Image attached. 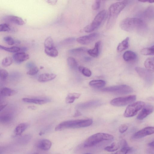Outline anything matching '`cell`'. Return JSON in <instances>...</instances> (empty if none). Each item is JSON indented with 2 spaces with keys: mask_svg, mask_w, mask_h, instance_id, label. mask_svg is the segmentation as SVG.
Wrapping results in <instances>:
<instances>
[{
  "mask_svg": "<svg viewBox=\"0 0 154 154\" xmlns=\"http://www.w3.org/2000/svg\"><path fill=\"white\" fill-rule=\"evenodd\" d=\"M129 1L124 0L115 2L110 5L108 9V20L106 28H112L115 24L120 12L128 4Z\"/></svg>",
  "mask_w": 154,
  "mask_h": 154,
  "instance_id": "obj_1",
  "label": "cell"
},
{
  "mask_svg": "<svg viewBox=\"0 0 154 154\" xmlns=\"http://www.w3.org/2000/svg\"><path fill=\"white\" fill-rule=\"evenodd\" d=\"M144 23L141 19L135 17H128L122 20L119 26L122 30L127 32L137 31L144 26Z\"/></svg>",
  "mask_w": 154,
  "mask_h": 154,
  "instance_id": "obj_2",
  "label": "cell"
},
{
  "mask_svg": "<svg viewBox=\"0 0 154 154\" xmlns=\"http://www.w3.org/2000/svg\"><path fill=\"white\" fill-rule=\"evenodd\" d=\"M114 136L109 134L98 133L90 136L85 141L84 146L85 147L93 146L98 143L106 140H112Z\"/></svg>",
  "mask_w": 154,
  "mask_h": 154,
  "instance_id": "obj_3",
  "label": "cell"
},
{
  "mask_svg": "<svg viewBox=\"0 0 154 154\" xmlns=\"http://www.w3.org/2000/svg\"><path fill=\"white\" fill-rule=\"evenodd\" d=\"M106 14V11L103 10L100 11L96 16L92 22L84 29L86 32H91L97 29L104 20Z\"/></svg>",
  "mask_w": 154,
  "mask_h": 154,
  "instance_id": "obj_4",
  "label": "cell"
},
{
  "mask_svg": "<svg viewBox=\"0 0 154 154\" xmlns=\"http://www.w3.org/2000/svg\"><path fill=\"white\" fill-rule=\"evenodd\" d=\"M101 91L117 94H126L133 92V88L129 86L121 85L110 86L101 89Z\"/></svg>",
  "mask_w": 154,
  "mask_h": 154,
  "instance_id": "obj_5",
  "label": "cell"
},
{
  "mask_svg": "<svg viewBox=\"0 0 154 154\" xmlns=\"http://www.w3.org/2000/svg\"><path fill=\"white\" fill-rule=\"evenodd\" d=\"M145 105V103L142 101L133 103L129 105L126 108L124 116L125 117H130L135 116Z\"/></svg>",
  "mask_w": 154,
  "mask_h": 154,
  "instance_id": "obj_6",
  "label": "cell"
},
{
  "mask_svg": "<svg viewBox=\"0 0 154 154\" xmlns=\"http://www.w3.org/2000/svg\"><path fill=\"white\" fill-rule=\"evenodd\" d=\"M136 98V96L135 95L119 97L112 100L110 103L114 106H124L134 102Z\"/></svg>",
  "mask_w": 154,
  "mask_h": 154,
  "instance_id": "obj_7",
  "label": "cell"
},
{
  "mask_svg": "<svg viewBox=\"0 0 154 154\" xmlns=\"http://www.w3.org/2000/svg\"><path fill=\"white\" fill-rule=\"evenodd\" d=\"M80 120L81 119H79L63 122L55 127V130L58 131L68 128H80L79 123Z\"/></svg>",
  "mask_w": 154,
  "mask_h": 154,
  "instance_id": "obj_8",
  "label": "cell"
},
{
  "mask_svg": "<svg viewBox=\"0 0 154 154\" xmlns=\"http://www.w3.org/2000/svg\"><path fill=\"white\" fill-rule=\"evenodd\" d=\"M99 36V33H93L79 37L77 38L76 41L81 44L86 45L93 42Z\"/></svg>",
  "mask_w": 154,
  "mask_h": 154,
  "instance_id": "obj_9",
  "label": "cell"
},
{
  "mask_svg": "<svg viewBox=\"0 0 154 154\" xmlns=\"http://www.w3.org/2000/svg\"><path fill=\"white\" fill-rule=\"evenodd\" d=\"M154 128L153 127H146L135 133L133 136L134 139H139L154 133Z\"/></svg>",
  "mask_w": 154,
  "mask_h": 154,
  "instance_id": "obj_10",
  "label": "cell"
},
{
  "mask_svg": "<svg viewBox=\"0 0 154 154\" xmlns=\"http://www.w3.org/2000/svg\"><path fill=\"white\" fill-rule=\"evenodd\" d=\"M135 70L139 76L146 81H151L153 79L152 72L146 69L136 67L135 68Z\"/></svg>",
  "mask_w": 154,
  "mask_h": 154,
  "instance_id": "obj_11",
  "label": "cell"
},
{
  "mask_svg": "<svg viewBox=\"0 0 154 154\" xmlns=\"http://www.w3.org/2000/svg\"><path fill=\"white\" fill-rule=\"evenodd\" d=\"M154 111L153 106L151 105H147L143 107L141 111L137 116V119L141 120L146 118Z\"/></svg>",
  "mask_w": 154,
  "mask_h": 154,
  "instance_id": "obj_12",
  "label": "cell"
},
{
  "mask_svg": "<svg viewBox=\"0 0 154 154\" xmlns=\"http://www.w3.org/2000/svg\"><path fill=\"white\" fill-rule=\"evenodd\" d=\"M13 117L12 112L9 111H5L0 113V123L5 124L10 122Z\"/></svg>",
  "mask_w": 154,
  "mask_h": 154,
  "instance_id": "obj_13",
  "label": "cell"
},
{
  "mask_svg": "<svg viewBox=\"0 0 154 154\" xmlns=\"http://www.w3.org/2000/svg\"><path fill=\"white\" fill-rule=\"evenodd\" d=\"M3 20L19 25H23L25 24L24 21L21 18L14 15L6 16L4 17Z\"/></svg>",
  "mask_w": 154,
  "mask_h": 154,
  "instance_id": "obj_14",
  "label": "cell"
},
{
  "mask_svg": "<svg viewBox=\"0 0 154 154\" xmlns=\"http://www.w3.org/2000/svg\"><path fill=\"white\" fill-rule=\"evenodd\" d=\"M13 57L15 62L20 63L28 60L29 58V55L25 52H18L14 54Z\"/></svg>",
  "mask_w": 154,
  "mask_h": 154,
  "instance_id": "obj_15",
  "label": "cell"
},
{
  "mask_svg": "<svg viewBox=\"0 0 154 154\" xmlns=\"http://www.w3.org/2000/svg\"><path fill=\"white\" fill-rule=\"evenodd\" d=\"M101 43L100 41L95 43L94 48L88 50V53L92 57H97L99 55Z\"/></svg>",
  "mask_w": 154,
  "mask_h": 154,
  "instance_id": "obj_16",
  "label": "cell"
},
{
  "mask_svg": "<svg viewBox=\"0 0 154 154\" xmlns=\"http://www.w3.org/2000/svg\"><path fill=\"white\" fill-rule=\"evenodd\" d=\"M56 75L53 73H44L39 75L38 80L40 82H45L54 79Z\"/></svg>",
  "mask_w": 154,
  "mask_h": 154,
  "instance_id": "obj_17",
  "label": "cell"
},
{
  "mask_svg": "<svg viewBox=\"0 0 154 154\" xmlns=\"http://www.w3.org/2000/svg\"><path fill=\"white\" fill-rule=\"evenodd\" d=\"M52 145L51 142L47 139H44L41 140L38 144V147L40 149L47 150L51 147Z\"/></svg>",
  "mask_w": 154,
  "mask_h": 154,
  "instance_id": "obj_18",
  "label": "cell"
},
{
  "mask_svg": "<svg viewBox=\"0 0 154 154\" xmlns=\"http://www.w3.org/2000/svg\"><path fill=\"white\" fill-rule=\"evenodd\" d=\"M137 57L136 54L131 51H125L123 54V58L126 61H130L135 60Z\"/></svg>",
  "mask_w": 154,
  "mask_h": 154,
  "instance_id": "obj_19",
  "label": "cell"
},
{
  "mask_svg": "<svg viewBox=\"0 0 154 154\" xmlns=\"http://www.w3.org/2000/svg\"><path fill=\"white\" fill-rule=\"evenodd\" d=\"M17 92L11 88L5 87L0 89V94L2 97H8L15 94Z\"/></svg>",
  "mask_w": 154,
  "mask_h": 154,
  "instance_id": "obj_20",
  "label": "cell"
},
{
  "mask_svg": "<svg viewBox=\"0 0 154 154\" xmlns=\"http://www.w3.org/2000/svg\"><path fill=\"white\" fill-rule=\"evenodd\" d=\"M28 125L26 123H21L18 125L14 129V133L15 136L21 135L27 128Z\"/></svg>",
  "mask_w": 154,
  "mask_h": 154,
  "instance_id": "obj_21",
  "label": "cell"
},
{
  "mask_svg": "<svg viewBox=\"0 0 154 154\" xmlns=\"http://www.w3.org/2000/svg\"><path fill=\"white\" fill-rule=\"evenodd\" d=\"M129 40V37H127L119 44L117 48L118 52H121L128 48Z\"/></svg>",
  "mask_w": 154,
  "mask_h": 154,
  "instance_id": "obj_22",
  "label": "cell"
},
{
  "mask_svg": "<svg viewBox=\"0 0 154 154\" xmlns=\"http://www.w3.org/2000/svg\"><path fill=\"white\" fill-rule=\"evenodd\" d=\"M22 100L23 102L26 103H33L38 104H43L47 102L46 100H45L28 98H23L22 99Z\"/></svg>",
  "mask_w": 154,
  "mask_h": 154,
  "instance_id": "obj_23",
  "label": "cell"
},
{
  "mask_svg": "<svg viewBox=\"0 0 154 154\" xmlns=\"http://www.w3.org/2000/svg\"><path fill=\"white\" fill-rule=\"evenodd\" d=\"M154 63V58H149L145 61L144 65L146 69L152 72H153Z\"/></svg>",
  "mask_w": 154,
  "mask_h": 154,
  "instance_id": "obj_24",
  "label": "cell"
},
{
  "mask_svg": "<svg viewBox=\"0 0 154 154\" xmlns=\"http://www.w3.org/2000/svg\"><path fill=\"white\" fill-rule=\"evenodd\" d=\"M106 84L105 82L103 80H93L89 83V85L92 87L99 88H102Z\"/></svg>",
  "mask_w": 154,
  "mask_h": 154,
  "instance_id": "obj_25",
  "label": "cell"
},
{
  "mask_svg": "<svg viewBox=\"0 0 154 154\" xmlns=\"http://www.w3.org/2000/svg\"><path fill=\"white\" fill-rule=\"evenodd\" d=\"M45 52L48 56L52 57H56L58 55V51L55 47L49 48H45Z\"/></svg>",
  "mask_w": 154,
  "mask_h": 154,
  "instance_id": "obj_26",
  "label": "cell"
},
{
  "mask_svg": "<svg viewBox=\"0 0 154 154\" xmlns=\"http://www.w3.org/2000/svg\"><path fill=\"white\" fill-rule=\"evenodd\" d=\"M144 17L148 19H152L154 17V8L152 6L148 7L143 13Z\"/></svg>",
  "mask_w": 154,
  "mask_h": 154,
  "instance_id": "obj_27",
  "label": "cell"
},
{
  "mask_svg": "<svg viewBox=\"0 0 154 154\" xmlns=\"http://www.w3.org/2000/svg\"><path fill=\"white\" fill-rule=\"evenodd\" d=\"M81 96L80 94L73 93H69L66 98V102L67 103H73L75 99H78Z\"/></svg>",
  "mask_w": 154,
  "mask_h": 154,
  "instance_id": "obj_28",
  "label": "cell"
},
{
  "mask_svg": "<svg viewBox=\"0 0 154 154\" xmlns=\"http://www.w3.org/2000/svg\"><path fill=\"white\" fill-rule=\"evenodd\" d=\"M31 138V136L30 134H25L19 138L18 142L21 144H26L30 141Z\"/></svg>",
  "mask_w": 154,
  "mask_h": 154,
  "instance_id": "obj_29",
  "label": "cell"
},
{
  "mask_svg": "<svg viewBox=\"0 0 154 154\" xmlns=\"http://www.w3.org/2000/svg\"><path fill=\"white\" fill-rule=\"evenodd\" d=\"M67 62L69 67L73 69H76L78 67V64L75 59L71 57H69L67 59Z\"/></svg>",
  "mask_w": 154,
  "mask_h": 154,
  "instance_id": "obj_30",
  "label": "cell"
},
{
  "mask_svg": "<svg viewBox=\"0 0 154 154\" xmlns=\"http://www.w3.org/2000/svg\"><path fill=\"white\" fill-rule=\"evenodd\" d=\"M141 54L144 55H153L154 53V46L142 49L140 51Z\"/></svg>",
  "mask_w": 154,
  "mask_h": 154,
  "instance_id": "obj_31",
  "label": "cell"
},
{
  "mask_svg": "<svg viewBox=\"0 0 154 154\" xmlns=\"http://www.w3.org/2000/svg\"><path fill=\"white\" fill-rule=\"evenodd\" d=\"M119 145L116 143H112L110 146L106 147L104 149L109 152H113L117 150L119 148Z\"/></svg>",
  "mask_w": 154,
  "mask_h": 154,
  "instance_id": "obj_32",
  "label": "cell"
},
{
  "mask_svg": "<svg viewBox=\"0 0 154 154\" xmlns=\"http://www.w3.org/2000/svg\"><path fill=\"white\" fill-rule=\"evenodd\" d=\"M0 49L3 50L10 52L15 53L19 51L20 48L17 46H13L10 48L7 47L0 45Z\"/></svg>",
  "mask_w": 154,
  "mask_h": 154,
  "instance_id": "obj_33",
  "label": "cell"
},
{
  "mask_svg": "<svg viewBox=\"0 0 154 154\" xmlns=\"http://www.w3.org/2000/svg\"><path fill=\"white\" fill-rule=\"evenodd\" d=\"M88 50L85 47H81L72 49L69 52L71 54H76L87 52Z\"/></svg>",
  "mask_w": 154,
  "mask_h": 154,
  "instance_id": "obj_34",
  "label": "cell"
},
{
  "mask_svg": "<svg viewBox=\"0 0 154 154\" xmlns=\"http://www.w3.org/2000/svg\"><path fill=\"white\" fill-rule=\"evenodd\" d=\"M79 71L85 76L90 77L91 75V72L88 68L82 66H79L78 67Z\"/></svg>",
  "mask_w": 154,
  "mask_h": 154,
  "instance_id": "obj_35",
  "label": "cell"
},
{
  "mask_svg": "<svg viewBox=\"0 0 154 154\" xmlns=\"http://www.w3.org/2000/svg\"><path fill=\"white\" fill-rule=\"evenodd\" d=\"M44 45L45 48H49L53 47L54 46L53 40L51 36H49L45 39Z\"/></svg>",
  "mask_w": 154,
  "mask_h": 154,
  "instance_id": "obj_36",
  "label": "cell"
},
{
  "mask_svg": "<svg viewBox=\"0 0 154 154\" xmlns=\"http://www.w3.org/2000/svg\"><path fill=\"white\" fill-rule=\"evenodd\" d=\"M13 60L10 57H7L4 58L2 60V64L5 67H7L10 66L12 63Z\"/></svg>",
  "mask_w": 154,
  "mask_h": 154,
  "instance_id": "obj_37",
  "label": "cell"
},
{
  "mask_svg": "<svg viewBox=\"0 0 154 154\" xmlns=\"http://www.w3.org/2000/svg\"><path fill=\"white\" fill-rule=\"evenodd\" d=\"M29 69V70L26 73L30 75H33L36 74L39 71L38 68L35 65Z\"/></svg>",
  "mask_w": 154,
  "mask_h": 154,
  "instance_id": "obj_38",
  "label": "cell"
},
{
  "mask_svg": "<svg viewBox=\"0 0 154 154\" xmlns=\"http://www.w3.org/2000/svg\"><path fill=\"white\" fill-rule=\"evenodd\" d=\"M131 149V148L129 146L127 147H122L120 150L112 154H127Z\"/></svg>",
  "mask_w": 154,
  "mask_h": 154,
  "instance_id": "obj_39",
  "label": "cell"
},
{
  "mask_svg": "<svg viewBox=\"0 0 154 154\" xmlns=\"http://www.w3.org/2000/svg\"><path fill=\"white\" fill-rule=\"evenodd\" d=\"M8 76V73L5 69H0V79L2 80L6 79Z\"/></svg>",
  "mask_w": 154,
  "mask_h": 154,
  "instance_id": "obj_40",
  "label": "cell"
},
{
  "mask_svg": "<svg viewBox=\"0 0 154 154\" xmlns=\"http://www.w3.org/2000/svg\"><path fill=\"white\" fill-rule=\"evenodd\" d=\"M75 40V38L74 37H69L64 40L62 43L64 45H68L73 43Z\"/></svg>",
  "mask_w": 154,
  "mask_h": 154,
  "instance_id": "obj_41",
  "label": "cell"
},
{
  "mask_svg": "<svg viewBox=\"0 0 154 154\" xmlns=\"http://www.w3.org/2000/svg\"><path fill=\"white\" fill-rule=\"evenodd\" d=\"M4 41L8 45H12L14 44V40L11 37L9 36L5 37Z\"/></svg>",
  "mask_w": 154,
  "mask_h": 154,
  "instance_id": "obj_42",
  "label": "cell"
},
{
  "mask_svg": "<svg viewBox=\"0 0 154 154\" xmlns=\"http://www.w3.org/2000/svg\"><path fill=\"white\" fill-rule=\"evenodd\" d=\"M10 26L7 24L4 23L0 24V32L7 31L10 30Z\"/></svg>",
  "mask_w": 154,
  "mask_h": 154,
  "instance_id": "obj_43",
  "label": "cell"
},
{
  "mask_svg": "<svg viewBox=\"0 0 154 154\" xmlns=\"http://www.w3.org/2000/svg\"><path fill=\"white\" fill-rule=\"evenodd\" d=\"M100 0H95L92 5V9L94 10H98L100 7Z\"/></svg>",
  "mask_w": 154,
  "mask_h": 154,
  "instance_id": "obj_44",
  "label": "cell"
},
{
  "mask_svg": "<svg viewBox=\"0 0 154 154\" xmlns=\"http://www.w3.org/2000/svg\"><path fill=\"white\" fill-rule=\"evenodd\" d=\"M128 129V126L126 124L121 125L119 128V131L121 133H123L126 131Z\"/></svg>",
  "mask_w": 154,
  "mask_h": 154,
  "instance_id": "obj_45",
  "label": "cell"
},
{
  "mask_svg": "<svg viewBox=\"0 0 154 154\" xmlns=\"http://www.w3.org/2000/svg\"><path fill=\"white\" fill-rule=\"evenodd\" d=\"M7 103L5 102H1L0 103V112L3 110L7 106Z\"/></svg>",
  "mask_w": 154,
  "mask_h": 154,
  "instance_id": "obj_46",
  "label": "cell"
},
{
  "mask_svg": "<svg viewBox=\"0 0 154 154\" xmlns=\"http://www.w3.org/2000/svg\"><path fill=\"white\" fill-rule=\"evenodd\" d=\"M47 2H48L51 5H54L57 2V1L56 0H47Z\"/></svg>",
  "mask_w": 154,
  "mask_h": 154,
  "instance_id": "obj_47",
  "label": "cell"
},
{
  "mask_svg": "<svg viewBox=\"0 0 154 154\" xmlns=\"http://www.w3.org/2000/svg\"><path fill=\"white\" fill-rule=\"evenodd\" d=\"M20 48V52H25V51H26L28 50V48L26 47H23Z\"/></svg>",
  "mask_w": 154,
  "mask_h": 154,
  "instance_id": "obj_48",
  "label": "cell"
},
{
  "mask_svg": "<svg viewBox=\"0 0 154 154\" xmlns=\"http://www.w3.org/2000/svg\"><path fill=\"white\" fill-rule=\"evenodd\" d=\"M82 115L81 113L79 112L78 110H77L74 114L73 116L74 117H77L81 116Z\"/></svg>",
  "mask_w": 154,
  "mask_h": 154,
  "instance_id": "obj_49",
  "label": "cell"
},
{
  "mask_svg": "<svg viewBox=\"0 0 154 154\" xmlns=\"http://www.w3.org/2000/svg\"><path fill=\"white\" fill-rule=\"evenodd\" d=\"M148 145L151 147H154V141H152L148 144Z\"/></svg>",
  "mask_w": 154,
  "mask_h": 154,
  "instance_id": "obj_50",
  "label": "cell"
},
{
  "mask_svg": "<svg viewBox=\"0 0 154 154\" xmlns=\"http://www.w3.org/2000/svg\"><path fill=\"white\" fill-rule=\"evenodd\" d=\"M20 41H18L17 40H14V44H20Z\"/></svg>",
  "mask_w": 154,
  "mask_h": 154,
  "instance_id": "obj_51",
  "label": "cell"
},
{
  "mask_svg": "<svg viewBox=\"0 0 154 154\" xmlns=\"http://www.w3.org/2000/svg\"><path fill=\"white\" fill-rule=\"evenodd\" d=\"M147 2L149 3H153L154 2L153 0H147Z\"/></svg>",
  "mask_w": 154,
  "mask_h": 154,
  "instance_id": "obj_52",
  "label": "cell"
},
{
  "mask_svg": "<svg viewBox=\"0 0 154 154\" xmlns=\"http://www.w3.org/2000/svg\"><path fill=\"white\" fill-rule=\"evenodd\" d=\"M138 1L141 2H147V0H139Z\"/></svg>",
  "mask_w": 154,
  "mask_h": 154,
  "instance_id": "obj_53",
  "label": "cell"
},
{
  "mask_svg": "<svg viewBox=\"0 0 154 154\" xmlns=\"http://www.w3.org/2000/svg\"><path fill=\"white\" fill-rule=\"evenodd\" d=\"M2 97H2L0 94V103L1 102V101L2 100Z\"/></svg>",
  "mask_w": 154,
  "mask_h": 154,
  "instance_id": "obj_54",
  "label": "cell"
},
{
  "mask_svg": "<svg viewBox=\"0 0 154 154\" xmlns=\"http://www.w3.org/2000/svg\"><path fill=\"white\" fill-rule=\"evenodd\" d=\"M42 133H42V132H40V133H39V134H40V135H42Z\"/></svg>",
  "mask_w": 154,
  "mask_h": 154,
  "instance_id": "obj_55",
  "label": "cell"
},
{
  "mask_svg": "<svg viewBox=\"0 0 154 154\" xmlns=\"http://www.w3.org/2000/svg\"><path fill=\"white\" fill-rule=\"evenodd\" d=\"M43 68H44V67H43L41 66V67H40V69H42Z\"/></svg>",
  "mask_w": 154,
  "mask_h": 154,
  "instance_id": "obj_56",
  "label": "cell"
},
{
  "mask_svg": "<svg viewBox=\"0 0 154 154\" xmlns=\"http://www.w3.org/2000/svg\"><path fill=\"white\" fill-rule=\"evenodd\" d=\"M34 154H38V153H35Z\"/></svg>",
  "mask_w": 154,
  "mask_h": 154,
  "instance_id": "obj_57",
  "label": "cell"
},
{
  "mask_svg": "<svg viewBox=\"0 0 154 154\" xmlns=\"http://www.w3.org/2000/svg\"><path fill=\"white\" fill-rule=\"evenodd\" d=\"M90 154V153H86V154Z\"/></svg>",
  "mask_w": 154,
  "mask_h": 154,
  "instance_id": "obj_58",
  "label": "cell"
},
{
  "mask_svg": "<svg viewBox=\"0 0 154 154\" xmlns=\"http://www.w3.org/2000/svg\"><path fill=\"white\" fill-rule=\"evenodd\" d=\"M0 154H1L0 153Z\"/></svg>",
  "mask_w": 154,
  "mask_h": 154,
  "instance_id": "obj_59",
  "label": "cell"
}]
</instances>
